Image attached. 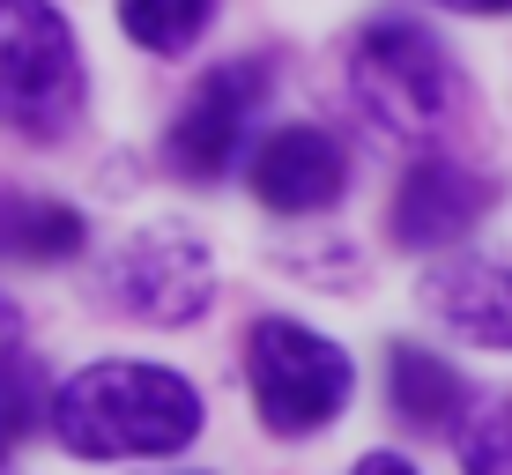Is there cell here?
<instances>
[{"instance_id":"cell-1","label":"cell","mask_w":512,"mask_h":475,"mask_svg":"<svg viewBox=\"0 0 512 475\" xmlns=\"http://www.w3.org/2000/svg\"><path fill=\"white\" fill-rule=\"evenodd\" d=\"M201 431V394L164 364H90L52 394V438L75 461L179 453Z\"/></svg>"},{"instance_id":"cell-2","label":"cell","mask_w":512,"mask_h":475,"mask_svg":"<svg viewBox=\"0 0 512 475\" xmlns=\"http://www.w3.org/2000/svg\"><path fill=\"white\" fill-rule=\"evenodd\" d=\"M82 112V52L52 0H0V127L52 142Z\"/></svg>"},{"instance_id":"cell-3","label":"cell","mask_w":512,"mask_h":475,"mask_svg":"<svg viewBox=\"0 0 512 475\" xmlns=\"http://www.w3.org/2000/svg\"><path fill=\"white\" fill-rule=\"evenodd\" d=\"M349 82H357V104L379 134H401V142H423V134L446 127L453 112V67L438 52L431 30L386 15L357 38V60H349Z\"/></svg>"},{"instance_id":"cell-4","label":"cell","mask_w":512,"mask_h":475,"mask_svg":"<svg viewBox=\"0 0 512 475\" xmlns=\"http://www.w3.org/2000/svg\"><path fill=\"white\" fill-rule=\"evenodd\" d=\"M245 379H253V409L260 424L282 438H305L342 416L349 401V357L327 334L297 327V320H260L245 334Z\"/></svg>"},{"instance_id":"cell-5","label":"cell","mask_w":512,"mask_h":475,"mask_svg":"<svg viewBox=\"0 0 512 475\" xmlns=\"http://www.w3.org/2000/svg\"><path fill=\"white\" fill-rule=\"evenodd\" d=\"M216 275H208V245L179 231V223H149L134 231L127 245L112 253V297L134 312V320H156V327H179L208 305Z\"/></svg>"},{"instance_id":"cell-6","label":"cell","mask_w":512,"mask_h":475,"mask_svg":"<svg viewBox=\"0 0 512 475\" xmlns=\"http://www.w3.org/2000/svg\"><path fill=\"white\" fill-rule=\"evenodd\" d=\"M268 97V60H231L186 97L179 127H171V171L179 179H223L231 156L253 127V104Z\"/></svg>"},{"instance_id":"cell-7","label":"cell","mask_w":512,"mask_h":475,"mask_svg":"<svg viewBox=\"0 0 512 475\" xmlns=\"http://www.w3.org/2000/svg\"><path fill=\"white\" fill-rule=\"evenodd\" d=\"M349 186L342 142L320 127H282L253 149V193L275 208V216H312V208H334Z\"/></svg>"},{"instance_id":"cell-8","label":"cell","mask_w":512,"mask_h":475,"mask_svg":"<svg viewBox=\"0 0 512 475\" xmlns=\"http://www.w3.org/2000/svg\"><path fill=\"white\" fill-rule=\"evenodd\" d=\"M490 201H498V179H483V171H468V164H446V156H416L401 193H394V238L416 245V253L423 245H446V238H461Z\"/></svg>"},{"instance_id":"cell-9","label":"cell","mask_w":512,"mask_h":475,"mask_svg":"<svg viewBox=\"0 0 512 475\" xmlns=\"http://www.w3.org/2000/svg\"><path fill=\"white\" fill-rule=\"evenodd\" d=\"M423 305L483 349H512V260H446L423 275Z\"/></svg>"},{"instance_id":"cell-10","label":"cell","mask_w":512,"mask_h":475,"mask_svg":"<svg viewBox=\"0 0 512 475\" xmlns=\"http://www.w3.org/2000/svg\"><path fill=\"white\" fill-rule=\"evenodd\" d=\"M82 253V216L38 193H0V260H67Z\"/></svg>"},{"instance_id":"cell-11","label":"cell","mask_w":512,"mask_h":475,"mask_svg":"<svg viewBox=\"0 0 512 475\" xmlns=\"http://www.w3.org/2000/svg\"><path fill=\"white\" fill-rule=\"evenodd\" d=\"M386 372H394V409L409 416L416 431H446L453 416H461V379H453L446 357H431L423 342H394Z\"/></svg>"},{"instance_id":"cell-12","label":"cell","mask_w":512,"mask_h":475,"mask_svg":"<svg viewBox=\"0 0 512 475\" xmlns=\"http://www.w3.org/2000/svg\"><path fill=\"white\" fill-rule=\"evenodd\" d=\"M208 15H216V0H119V23H127V38L149 45V52H164V60L201 38Z\"/></svg>"},{"instance_id":"cell-13","label":"cell","mask_w":512,"mask_h":475,"mask_svg":"<svg viewBox=\"0 0 512 475\" xmlns=\"http://www.w3.org/2000/svg\"><path fill=\"white\" fill-rule=\"evenodd\" d=\"M38 416H52L38 401V364H30L23 349H8V357H0V438L38 431Z\"/></svg>"},{"instance_id":"cell-14","label":"cell","mask_w":512,"mask_h":475,"mask_svg":"<svg viewBox=\"0 0 512 475\" xmlns=\"http://www.w3.org/2000/svg\"><path fill=\"white\" fill-rule=\"evenodd\" d=\"M461 468L468 475H512V401H498L490 416H475V424H468Z\"/></svg>"},{"instance_id":"cell-15","label":"cell","mask_w":512,"mask_h":475,"mask_svg":"<svg viewBox=\"0 0 512 475\" xmlns=\"http://www.w3.org/2000/svg\"><path fill=\"white\" fill-rule=\"evenodd\" d=\"M349 475H416V468H409V461H394V453H364V461L349 468Z\"/></svg>"},{"instance_id":"cell-16","label":"cell","mask_w":512,"mask_h":475,"mask_svg":"<svg viewBox=\"0 0 512 475\" xmlns=\"http://www.w3.org/2000/svg\"><path fill=\"white\" fill-rule=\"evenodd\" d=\"M438 8H461V15H505L512 0H438Z\"/></svg>"},{"instance_id":"cell-17","label":"cell","mask_w":512,"mask_h":475,"mask_svg":"<svg viewBox=\"0 0 512 475\" xmlns=\"http://www.w3.org/2000/svg\"><path fill=\"white\" fill-rule=\"evenodd\" d=\"M15 334H23V320H15V305H8V297H0V357H8V349H15Z\"/></svg>"},{"instance_id":"cell-18","label":"cell","mask_w":512,"mask_h":475,"mask_svg":"<svg viewBox=\"0 0 512 475\" xmlns=\"http://www.w3.org/2000/svg\"><path fill=\"white\" fill-rule=\"evenodd\" d=\"M0 475H8V453H0Z\"/></svg>"}]
</instances>
